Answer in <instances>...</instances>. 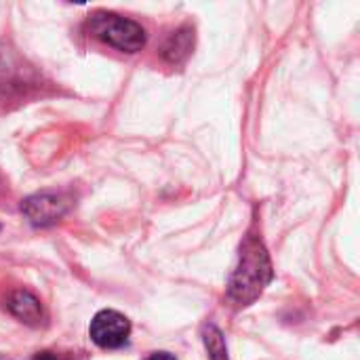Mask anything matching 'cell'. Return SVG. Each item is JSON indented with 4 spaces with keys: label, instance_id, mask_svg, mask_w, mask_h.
<instances>
[{
    "label": "cell",
    "instance_id": "1",
    "mask_svg": "<svg viewBox=\"0 0 360 360\" xmlns=\"http://www.w3.org/2000/svg\"><path fill=\"white\" fill-rule=\"evenodd\" d=\"M268 281H270L268 257L259 245H253L251 251L243 253L240 268L236 270L230 285V295L238 302V306H247L262 293Z\"/></svg>",
    "mask_w": 360,
    "mask_h": 360
},
{
    "label": "cell",
    "instance_id": "2",
    "mask_svg": "<svg viewBox=\"0 0 360 360\" xmlns=\"http://www.w3.org/2000/svg\"><path fill=\"white\" fill-rule=\"evenodd\" d=\"M95 34L105 40L108 44L127 51V53H135L141 51L146 44V32L139 23L118 17V15H101L95 19L93 23Z\"/></svg>",
    "mask_w": 360,
    "mask_h": 360
},
{
    "label": "cell",
    "instance_id": "3",
    "mask_svg": "<svg viewBox=\"0 0 360 360\" xmlns=\"http://www.w3.org/2000/svg\"><path fill=\"white\" fill-rule=\"evenodd\" d=\"M131 333L129 321L114 310L99 312L91 323V338L99 348H120Z\"/></svg>",
    "mask_w": 360,
    "mask_h": 360
},
{
    "label": "cell",
    "instance_id": "4",
    "mask_svg": "<svg viewBox=\"0 0 360 360\" xmlns=\"http://www.w3.org/2000/svg\"><path fill=\"white\" fill-rule=\"evenodd\" d=\"M23 213L30 217L32 224L36 226H46L59 219L65 211V202L57 194H38L32 196L23 202Z\"/></svg>",
    "mask_w": 360,
    "mask_h": 360
},
{
    "label": "cell",
    "instance_id": "5",
    "mask_svg": "<svg viewBox=\"0 0 360 360\" xmlns=\"http://www.w3.org/2000/svg\"><path fill=\"white\" fill-rule=\"evenodd\" d=\"M8 308L23 323H38L40 321V314H42L38 300L32 297L30 293H15L11 297V302H8Z\"/></svg>",
    "mask_w": 360,
    "mask_h": 360
},
{
    "label": "cell",
    "instance_id": "6",
    "mask_svg": "<svg viewBox=\"0 0 360 360\" xmlns=\"http://www.w3.org/2000/svg\"><path fill=\"white\" fill-rule=\"evenodd\" d=\"M148 360H177L175 356H171V354H167V352H158V354H152Z\"/></svg>",
    "mask_w": 360,
    "mask_h": 360
},
{
    "label": "cell",
    "instance_id": "7",
    "mask_svg": "<svg viewBox=\"0 0 360 360\" xmlns=\"http://www.w3.org/2000/svg\"><path fill=\"white\" fill-rule=\"evenodd\" d=\"M34 360H57V356L51 354V352H42V354H38Z\"/></svg>",
    "mask_w": 360,
    "mask_h": 360
}]
</instances>
